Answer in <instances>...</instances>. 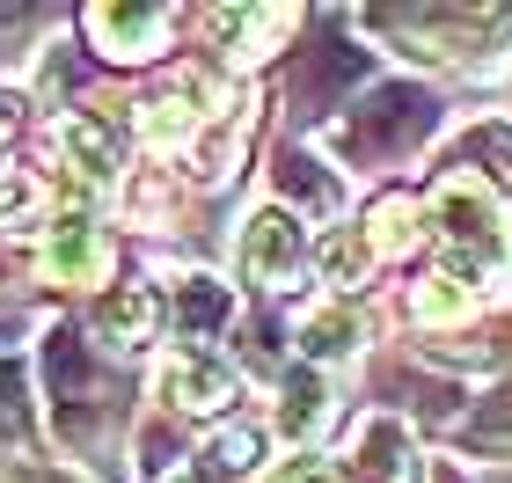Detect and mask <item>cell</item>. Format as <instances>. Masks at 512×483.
Returning a JSON list of instances; mask_svg holds the SVG:
<instances>
[{
  "instance_id": "1",
  "label": "cell",
  "mask_w": 512,
  "mask_h": 483,
  "mask_svg": "<svg viewBox=\"0 0 512 483\" xmlns=\"http://www.w3.org/2000/svg\"><path fill=\"white\" fill-rule=\"evenodd\" d=\"M432 96L425 88H381L374 103L359 110V125H344V154H403V147H417L432 132Z\"/></svg>"
},
{
  "instance_id": "2",
  "label": "cell",
  "mask_w": 512,
  "mask_h": 483,
  "mask_svg": "<svg viewBox=\"0 0 512 483\" xmlns=\"http://www.w3.org/2000/svg\"><path fill=\"white\" fill-rule=\"evenodd\" d=\"M242 264H249V279L286 286V279H293V264H300V220L264 213V220L249 227V242H242Z\"/></svg>"
},
{
  "instance_id": "3",
  "label": "cell",
  "mask_w": 512,
  "mask_h": 483,
  "mask_svg": "<svg viewBox=\"0 0 512 483\" xmlns=\"http://www.w3.org/2000/svg\"><path fill=\"white\" fill-rule=\"evenodd\" d=\"M227 388H235V374H227V359H213V352H176V366L161 374V396L183 403V410H213Z\"/></svg>"
},
{
  "instance_id": "4",
  "label": "cell",
  "mask_w": 512,
  "mask_h": 483,
  "mask_svg": "<svg viewBox=\"0 0 512 483\" xmlns=\"http://www.w3.org/2000/svg\"><path fill=\"white\" fill-rule=\"evenodd\" d=\"M88 30L110 44V59H125L118 44H132V59H147L161 44V30H169V15H161V8H96V15H88Z\"/></svg>"
},
{
  "instance_id": "5",
  "label": "cell",
  "mask_w": 512,
  "mask_h": 483,
  "mask_svg": "<svg viewBox=\"0 0 512 483\" xmlns=\"http://www.w3.org/2000/svg\"><path fill=\"white\" fill-rule=\"evenodd\" d=\"M96 257H103V242H96V227H88V220H66L52 235V249H44V264H52V271H96Z\"/></svg>"
},
{
  "instance_id": "6",
  "label": "cell",
  "mask_w": 512,
  "mask_h": 483,
  "mask_svg": "<svg viewBox=\"0 0 512 483\" xmlns=\"http://www.w3.org/2000/svg\"><path fill=\"white\" fill-rule=\"evenodd\" d=\"M352 337H359V322L352 315H322V322H308V352H352Z\"/></svg>"
},
{
  "instance_id": "7",
  "label": "cell",
  "mask_w": 512,
  "mask_h": 483,
  "mask_svg": "<svg viewBox=\"0 0 512 483\" xmlns=\"http://www.w3.org/2000/svg\"><path fill=\"white\" fill-rule=\"evenodd\" d=\"M286 483H337V476H330V469H315V462H293Z\"/></svg>"
}]
</instances>
